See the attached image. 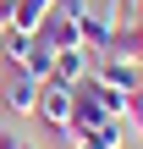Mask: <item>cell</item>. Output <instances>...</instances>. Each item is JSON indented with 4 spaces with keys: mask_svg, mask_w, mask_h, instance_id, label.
<instances>
[{
    "mask_svg": "<svg viewBox=\"0 0 143 149\" xmlns=\"http://www.w3.org/2000/svg\"><path fill=\"white\" fill-rule=\"evenodd\" d=\"M121 116H127L132 133H143V88H138V94H127V111H121Z\"/></svg>",
    "mask_w": 143,
    "mask_h": 149,
    "instance_id": "10",
    "label": "cell"
},
{
    "mask_svg": "<svg viewBox=\"0 0 143 149\" xmlns=\"http://www.w3.org/2000/svg\"><path fill=\"white\" fill-rule=\"evenodd\" d=\"M88 77L105 83V88H116V94H138L143 88V66L138 61H121V55H94V72Z\"/></svg>",
    "mask_w": 143,
    "mask_h": 149,
    "instance_id": "2",
    "label": "cell"
},
{
    "mask_svg": "<svg viewBox=\"0 0 143 149\" xmlns=\"http://www.w3.org/2000/svg\"><path fill=\"white\" fill-rule=\"evenodd\" d=\"M0 33H11V0H0Z\"/></svg>",
    "mask_w": 143,
    "mask_h": 149,
    "instance_id": "12",
    "label": "cell"
},
{
    "mask_svg": "<svg viewBox=\"0 0 143 149\" xmlns=\"http://www.w3.org/2000/svg\"><path fill=\"white\" fill-rule=\"evenodd\" d=\"M50 6H55V0H11V28H17V33H33V28L50 17Z\"/></svg>",
    "mask_w": 143,
    "mask_h": 149,
    "instance_id": "8",
    "label": "cell"
},
{
    "mask_svg": "<svg viewBox=\"0 0 143 149\" xmlns=\"http://www.w3.org/2000/svg\"><path fill=\"white\" fill-rule=\"evenodd\" d=\"M22 72H28V77H39V83H44V77H50V72H55V50H50V44H44V39H33V55H28V66H22Z\"/></svg>",
    "mask_w": 143,
    "mask_h": 149,
    "instance_id": "9",
    "label": "cell"
},
{
    "mask_svg": "<svg viewBox=\"0 0 143 149\" xmlns=\"http://www.w3.org/2000/svg\"><path fill=\"white\" fill-rule=\"evenodd\" d=\"M88 72H94V55H88L83 44H77V50H55V72H50V77H61L66 88H77Z\"/></svg>",
    "mask_w": 143,
    "mask_h": 149,
    "instance_id": "6",
    "label": "cell"
},
{
    "mask_svg": "<svg viewBox=\"0 0 143 149\" xmlns=\"http://www.w3.org/2000/svg\"><path fill=\"white\" fill-rule=\"evenodd\" d=\"M77 28H83V50L88 55H105L110 50V33H116V17H110V6H94L88 0V11H83Z\"/></svg>",
    "mask_w": 143,
    "mask_h": 149,
    "instance_id": "3",
    "label": "cell"
},
{
    "mask_svg": "<svg viewBox=\"0 0 143 149\" xmlns=\"http://www.w3.org/2000/svg\"><path fill=\"white\" fill-rule=\"evenodd\" d=\"M105 55H121V61H138L143 66V17L138 22H121L116 33H110V50Z\"/></svg>",
    "mask_w": 143,
    "mask_h": 149,
    "instance_id": "7",
    "label": "cell"
},
{
    "mask_svg": "<svg viewBox=\"0 0 143 149\" xmlns=\"http://www.w3.org/2000/svg\"><path fill=\"white\" fill-rule=\"evenodd\" d=\"M0 105H6L11 116H22V122H28V116L39 111V77H28V72H11V83L0 88Z\"/></svg>",
    "mask_w": 143,
    "mask_h": 149,
    "instance_id": "4",
    "label": "cell"
},
{
    "mask_svg": "<svg viewBox=\"0 0 143 149\" xmlns=\"http://www.w3.org/2000/svg\"><path fill=\"white\" fill-rule=\"evenodd\" d=\"M0 39H6V33H0Z\"/></svg>",
    "mask_w": 143,
    "mask_h": 149,
    "instance_id": "13",
    "label": "cell"
},
{
    "mask_svg": "<svg viewBox=\"0 0 143 149\" xmlns=\"http://www.w3.org/2000/svg\"><path fill=\"white\" fill-rule=\"evenodd\" d=\"M33 39H44L50 50H77V44H83V28H77L72 17H61V11H50V17H44V22L33 28Z\"/></svg>",
    "mask_w": 143,
    "mask_h": 149,
    "instance_id": "5",
    "label": "cell"
},
{
    "mask_svg": "<svg viewBox=\"0 0 143 149\" xmlns=\"http://www.w3.org/2000/svg\"><path fill=\"white\" fill-rule=\"evenodd\" d=\"M0 149H39L33 138H22V133H0Z\"/></svg>",
    "mask_w": 143,
    "mask_h": 149,
    "instance_id": "11",
    "label": "cell"
},
{
    "mask_svg": "<svg viewBox=\"0 0 143 149\" xmlns=\"http://www.w3.org/2000/svg\"><path fill=\"white\" fill-rule=\"evenodd\" d=\"M44 127H55V133H66L72 127V88L61 83V77H44L39 83V111H33Z\"/></svg>",
    "mask_w": 143,
    "mask_h": 149,
    "instance_id": "1",
    "label": "cell"
}]
</instances>
